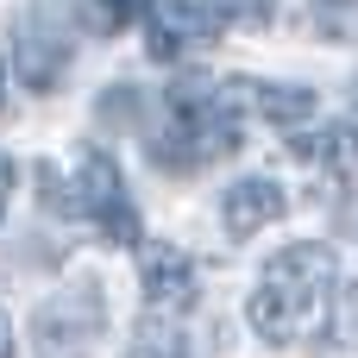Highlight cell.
I'll list each match as a JSON object with an SVG mask.
<instances>
[{
  "instance_id": "8",
  "label": "cell",
  "mask_w": 358,
  "mask_h": 358,
  "mask_svg": "<svg viewBox=\"0 0 358 358\" xmlns=\"http://www.w3.org/2000/svg\"><path fill=\"white\" fill-rule=\"evenodd\" d=\"M277 214H283V189H277L271 176H245V182H233V189L220 195V220H227V233H233V239L264 233Z\"/></svg>"
},
{
  "instance_id": "16",
  "label": "cell",
  "mask_w": 358,
  "mask_h": 358,
  "mask_svg": "<svg viewBox=\"0 0 358 358\" xmlns=\"http://www.w3.org/2000/svg\"><path fill=\"white\" fill-rule=\"evenodd\" d=\"M0 358H13V321H6V308H0Z\"/></svg>"
},
{
  "instance_id": "13",
  "label": "cell",
  "mask_w": 358,
  "mask_h": 358,
  "mask_svg": "<svg viewBox=\"0 0 358 358\" xmlns=\"http://www.w3.org/2000/svg\"><path fill=\"white\" fill-rule=\"evenodd\" d=\"M334 334H340L346 352H358V277L334 289Z\"/></svg>"
},
{
  "instance_id": "17",
  "label": "cell",
  "mask_w": 358,
  "mask_h": 358,
  "mask_svg": "<svg viewBox=\"0 0 358 358\" xmlns=\"http://www.w3.org/2000/svg\"><path fill=\"white\" fill-rule=\"evenodd\" d=\"M0 107H6V63H0Z\"/></svg>"
},
{
  "instance_id": "1",
  "label": "cell",
  "mask_w": 358,
  "mask_h": 358,
  "mask_svg": "<svg viewBox=\"0 0 358 358\" xmlns=\"http://www.w3.org/2000/svg\"><path fill=\"white\" fill-rule=\"evenodd\" d=\"M245 315L271 346H289V340H308V334L334 327V252L315 245V239L283 245L264 264V289H252Z\"/></svg>"
},
{
  "instance_id": "12",
  "label": "cell",
  "mask_w": 358,
  "mask_h": 358,
  "mask_svg": "<svg viewBox=\"0 0 358 358\" xmlns=\"http://www.w3.org/2000/svg\"><path fill=\"white\" fill-rule=\"evenodd\" d=\"M31 182H38V201H44L50 214H63V220H76V214H82V195L63 182V170H57L50 157H38V164H31Z\"/></svg>"
},
{
  "instance_id": "14",
  "label": "cell",
  "mask_w": 358,
  "mask_h": 358,
  "mask_svg": "<svg viewBox=\"0 0 358 358\" xmlns=\"http://www.w3.org/2000/svg\"><path fill=\"white\" fill-rule=\"evenodd\" d=\"M208 13H214L220 31H227V25H264V19H271L264 0H208Z\"/></svg>"
},
{
  "instance_id": "15",
  "label": "cell",
  "mask_w": 358,
  "mask_h": 358,
  "mask_svg": "<svg viewBox=\"0 0 358 358\" xmlns=\"http://www.w3.org/2000/svg\"><path fill=\"white\" fill-rule=\"evenodd\" d=\"M6 201H13V157H0V220H6Z\"/></svg>"
},
{
  "instance_id": "7",
  "label": "cell",
  "mask_w": 358,
  "mask_h": 358,
  "mask_svg": "<svg viewBox=\"0 0 358 358\" xmlns=\"http://www.w3.org/2000/svg\"><path fill=\"white\" fill-rule=\"evenodd\" d=\"M145 31H151V57L157 63H176L189 44H208V38H220V25H214V13H208V0H151L145 6Z\"/></svg>"
},
{
  "instance_id": "9",
  "label": "cell",
  "mask_w": 358,
  "mask_h": 358,
  "mask_svg": "<svg viewBox=\"0 0 358 358\" xmlns=\"http://www.w3.org/2000/svg\"><path fill=\"white\" fill-rule=\"evenodd\" d=\"M315 107H321L315 88H296V82L264 88V82H252V113H258L264 126H302V120H315Z\"/></svg>"
},
{
  "instance_id": "5",
  "label": "cell",
  "mask_w": 358,
  "mask_h": 358,
  "mask_svg": "<svg viewBox=\"0 0 358 358\" xmlns=\"http://www.w3.org/2000/svg\"><path fill=\"white\" fill-rule=\"evenodd\" d=\"M69 63H76V25H69L57 6L31 13V19L19 25V76H25V88L50 94Z\"/></svg>"
},
{
  "instance_id": "4",
  "label": "cell",
  "mask_w": 358,
  "mask_h": 358,
  "mask_svg": "<svg viewBox=\"0 0 358 358\" xmlns=\"http://www.w3.org/2000/svg\"><path fill=\"white\" fill-rule=\"evenodd\" d=\"M76 195H82V214L101 227L107 245H138V214H132L126 182H120V164H113L107 151H82V182H76Z\"/></svg>"
},
{
  "instance_id": "2",
  "label": "cell",
  "mask_w": 358,
  "mask_h": 358,
  "mask_svg": "<svg viewBox=\"0 0 358 358\" xmlns=\"http://www.w3.org/2000/svg\"><path fill=\"white\" fill-rule=\"evenodd\" d=\"M233 151H239V120L220 107V82L182 76L170 88V120L151 132V164L189 176V170H208Z\"/></svg>"
},
{
  "instance_id": "10",
  "label": "cell",
  "mask_w": 358,
  "mask_h": 358,
  "mask_svg": "<svg viewBox=\"0 0 358 358\" xmlns=\"http://www.w3.org/2000/svg\"><path fill=\"white\" fill-rule=\"evenodd\" d=\"M126 358H189V334H182V321L145 308V321H138L132 340H126Z\"/></svg>"
},
{
  "instance_id": "6",
  "label": "cell",
  "mask_w": 358,
  "mask_h": 358,
  "mask_svg": "<svg viewBox=\"0 0 358 358\" xmlns=\"http://www.w3.org/2000/svg\"><path fill=\"white\" fill-rule=\"evenodd\" d=\"M138 283H145V308L176 321L195 302V258L182 245H138Z\"/></svg>"
},
{
  "instance_id": "11",
  "label": "cell",
  "mask_w": 358,
  "mask_h": 358,
  "mask_svg": "<svg viewBox=\"0 0 358 358\" xmlns=\"http://www.w3.org/2000/svg\"><path fill=\"white\" fill-rule=\"evenodd\" d=\"M289 151L308 157V164H327L334 176H346L352 157H358V132H352V126H327V132H315V138H296Z\"/></svg>"
},
{
  "instance_id": "3",
  "label": "cell",
  "mask_w": 358,
  "mask_h": 358,
  "mask_svg": "<svg viewBox=\"0 0 358 358\" xmlns=\"http://www.w3.org/2000/svg\"><path fill=\"white\" fill-rule=\"evenodd\" d=\"M107 327V302L94 283H76L63 296H50L31 315V358H88V346Z\"/></svg>"
}]
</instances>
